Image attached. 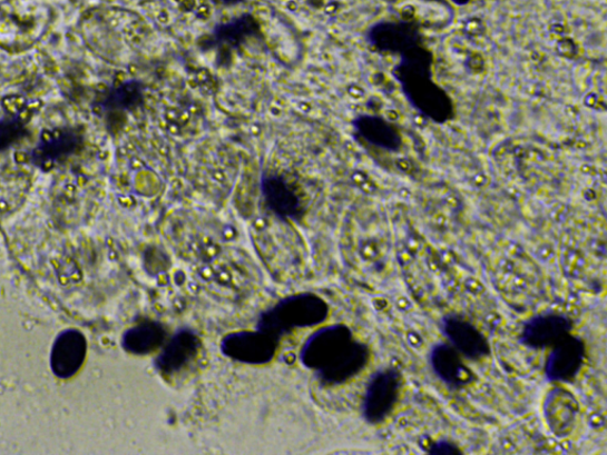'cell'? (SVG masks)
Returning <instances> with one entry per match:
<instances>
[{
	"label": "cell",
	"mask_w": 607,
	"mask_h": 455,
	"mask_svg": "<svg viewBox=\"0 0 607 455\" xmlns=\"http://www.w3.org/2000/svg\"><path fill=\"white\" fill-rule=\"evenodd\" d=\"M366 345L356 340L343 324L322 327L312 334L301 350V362L316 373L324 386H337L360 374L370 360Z\"/></svg>",
	"instance_id": "1"
},
{
	"label": "cell",
	"mask_w": 607,
	"mask_h": 455,
	"mask_svg": "<svg viewBox=\"0 0 607 455\" xmlns=\"http://www.w3.org/2000/svg\"><path fill=\"white\" fill-rule=\"evenodd\" d=\"M393 78L414 111L430 121L444 125L454 118L456 109L447 90L433 77L431 51L420 43L399 55Z\"/></svg>",
	"instance_id": "2"
},
{
	"label": "cell",
	"mask_w": 607,
	"mask_h": 455,
	"mask_svg": "<svg viewBox=\"0 0 607 455\" xmlns=\"http://www.w3.org/2000/svg\"><path fill=\"white\" fill-rule=\"evenodd\" d=\"M53 12L45 0L0 2V49L11 53L30 50L49 31Z\"/></svg>",
	"instance_id": "3"
},
{
	"label": "cell",
	"mask_w": 607,
	"mask_h": 455,
	"mask_svg": "<svg viewBox=\"0 0 607 455\" xmlns=\"http://www.w3.org/2000/svg\"><path fill=\"white\" fill-rule=\"evenodd\" d=\"M329 317L326 301L314 294L293 295L270 307L257 319L256 329L282 339L294 329L317 326Z\"/></svg>",
	"instance_id": "4"
},
{
	"label": "cell",
	"mask_w": 607,
	"mask_h": 455,
	"mask_svg": "<svg viewBox=\"0 0 607 455\" xmlns=\"http://www.w3.org/2000/svg\"><path fill=\"white\" fill-rule=\"evenodd\" d=\"M402 387V376L393 368L376 372L368 382L362 414L368 424L378 425L395 408Z\"/></svg>",
	"instance_id": "5"
},
{
	"label": "cell",
	"mask_w": 607,
	"mask_h": 455,
	"mask_svg": "<svg viewBox=\"0 0 607 455\" xmlns=\"http://www.w3.org/2000/svg\"><path fill=\"white\" fill-rule=\"evenodd\" d=\"M280 338L263 330L237 332L221 340V353L232 360L263 366L271 362L280 347Z\"/></svg>",
	"instance_id": "6"
},
{
	"label": "cell",
	"mask_w": 607,
	"mask_h": 455,
	"mask_svg": "<svg viewBox=\"0 0 607 455\" xmlns=\"http://www.w3.org/2000/svg\"><path fill=\"white\" fill-rule=\"evenodd\" d=\"M82 136L72 127H55L42 132L30 154L37 168L49 170L68 160L81 148Z\"/></svg>",
	"instance_id": "7"
},
{
	"label": "cell",
	"mask_w": 607,
	"mask_h": 455,
	"mask_svg": "<svg viewBox=\"0 0 607 455\" xmlns=\"http://www.w3.org/2000/svg\"><path fill=\"white\" fill-rule=\"evenodd\" d=\"M365 41L381 53L399 55L420 43L418 27L409 21H380L365 31Z\"/></svg>",
	"instance_id": "8"
},
{
	"label": "cell",
	"mask_w": 607,
	"mask_h": 455,
	"mask_svg": "<svg viewBox=\"0 0 607 455\" xmlns=\"http://www.w3.org/2000/svg\"><path fill=\"white\" fill-rule=\"evenodd\" d=\"M572 329L574 320L566 315L540 314L523 324L520 343L529 349H548L571 335Z\"/></svg>",
	"instance_id": "9"
},
{
	"label": "cell",
	"mask_w": 607,
	"mask_h": 455,
	"mask_svg": "<svg viewBox=\"0 0 607 455\" xmlns=\"http://www.w3.org/2000/svg\"><path fill=\"white\" fill-rule=\"evenodd\" d=\"M261 191L266 207L280 220L290 222L300 221L303 218L305 210L301 199L282 175L263 171Z\"/></svg>",
	"instance_id": "10"
},
{
	"label": "cell",
	"mask_w": 607,
	"mask_h": 455,
	"mask_svg": "<svg viewBox=\"0 0 607 455\" xmlns=\"http://www.w3.org/2000/svg\"><path fill=\"white\" fill-rule=\"evenodd\" d=\"M440 330L464 358L481 360L491 353L487 337L462 316H444L440 320Z\"/></svg>",
	"instance_id": "11"
},
{
	"label": "cell",
	"mask_w": 607,
	"mask_h": 455,
	"mask_svg": "<svg viewBox=\"0 0 607 455\" xmlns=\"http://www.w3.org/2000/svg\"><path fill=\"white\" fill-rule=\"evenodd\" d=\"M547 356L545 364V375L550 382L568 384L577 377L586 355V345L579 337L568 335L555 347Z\"/></svg>",
	"instance_id": "12"
},
{
	"label": "cell",
	"mask_w": 607,
	"mask_h": 455,
	"mask_svg": "<svg viewBox=\"0 0 607 455\" xmlns=\"http://www.w3.org/2000/svg\"><path fill=\"white\" fill-rule=\"evenodd\" d=\"M358 141L383 152L398 154L403 144L398 126L378 115H360L352 121Z\"/></svg>",
	"instance_id": "13"
},
{
	"label": "cell",
	"mask_w": 607,
	"mask_h": 455,
	"mask_svg": "<svg viewBox=\"0 0 607 455\" xmlns=\"http://www.w3.org/2000/svg\"><path fill=\"white\" fill-rule=\"evenodd\" d=\"M200 348L197 334L183 327L167 343L156 358V369L164 376H172L187 368Z\"/></svg>",
	"instance_id": "14"
},
{
	"label": "cell",
	"mask_w": 607,
	"mask_h": 455,
	"mask_svg": "<svg viewBox=\"0 0 607 455\" xmlns=\"http://www.w3.org/2000/svg\"><path fill=\"white\" fill-rule=\"evenodd\" d=\"M463 358L450 343L435 344L430 353L433 373L451 388H463L474 380V375L467 367Z\"/></svg>",
	"instance_id": "15"
},
{
	"label": "cell",
	"mask_w": 607,
	"mask_h": 455,
	"mask_svg": "<svg viewBox=\"0 0 607 455\" xmlns=\"http://www.w3.org/2000/svg\"><path fill=\"white\" fill-rule=\"evenodd\" d=\"M31 174L25 164L0 155V214L14 209L30 188Z\"/></svg>",
	"instance_id": "16"
},
{
	"label": "cell",
	"mask_w": 607,
	"mask_h": 455,
	"mask_svg": "<svg viewBox=\"0 0 607 455\" xmlns=\"http://www.w3.org/2000/svg\"><path fill=\"white\" fill-rule=\"evenodd\" d=\"M86 352V338L80 332H63L52 347L51 369L53 374L63 379L76 375L82 367Z\"/></svg>",
	"instance_id": "17"
},
{
	"label": "cell",
	"mask_w": 607,
	"mask_h": 455,
	"mask_svg": "<svg viewBox=\"0 0 607 455\" xmlns=\"http://www.w3.org/2000/svg\"><path fill=\"white\" fill-rule=\"evenodd\" d=\"M262 26L251 13L232 18L228 22L216 24L207 41L209 47L237 49L252 40H262Z\"/></svg>",
	"instance_id": "18"
},
{
	"label": "cell",
	"mask_w": 607,
	"mask_h": 455,
	"mask_svg": "<svg viewBox=\"0 0 607 455\" xmlns=\"http://www.w3.org/2000/svg\"><path fill=\"white\" fill-rule=\"evenodd\" d=\"M168 334L158 322H143L123 336V348L130 354L144 356L157 352L167 340Z\"/></svg>",
	"instance_id": "19"
},
{
	"label": "cell",
	"mask_w": 607,
	"mask_h": 455,
	"mask_svg": "<svg viewBox=\"0 0 607 455\" xmlns=\"http://www.w3.org/2000/svg\"><path fill=\"white\" fill-rule=\"evenodd\" d=\"M548 426L557 435H566L571 432L578 414V405L575 397L564 390H555L549 394L545 405Z\"/></svg>",
	"instance_id": "20"
},
{
	"label": "cell",
	"mask_w": 607,
	"mask_h": 455,
	"mask_svg": "<svg viewBox=\"0 0 607 455\" xmlns=\"http://www.w3.org/2000/svg\"><path fill=\"white\" fill-rule=\"evenodd\" d=\"M145 102V86L130 79L108 89L101 106L107 112H133Z\"/></svg>",
	"instance_id": "21"
},
{
	"label": "cell",
	"mask_w": 607,
	"mask_h": 455,
	"mask_svg": "<svg viewBox=\"0 0 607 455\" xmlns=\"http://www.w3.org/2000/svg\"><path fill=\"white\" fill-rule=\"evenodd\" d=\"M23 132V123L20 119H8L0 122V155L11 147V145L20 139Z\"/></svg>",
	"instance_id": "22"
},
{
	"label": "cell",
	"mask_w": 607,
	"mask_h": 455,
	"mask_svg": "<svg viewBox=\"0 0 607 455\" xmlns=\"http://www.w3.org/2000/svg\"><path fill=\"white\" fill-rule=\"evenodd\" d=\"M428 453L434 455H454L463 454V451L449 441H439L430 446Z\"/></svg>",
	"instance_id": "23"
},
{
	"label": "cell",
	"mask_w": 607,
	"mask_h": 455,
	"mask_svg": "<svg viewBox=\"0 0 607 455\" xmlns=\"http://www.w3.org/2000/svg\"><path fill=\"white\" fill-rule=\"evenodd\" d=\"M211 2L215 6L229 8V7L241 6L245 3L246 0H211Z\"/></svg>",
	"instance_id": "24"
},
{
	"label": "cell",
	"mask_w": 607,
	"mask_h": 455,
	"mask_svg": "<svg viewBox=\"0 0 607 455\" xmlns=\"http://www.w3.org/2000/svg\"><path fill=\"white\" fill-rule=\"evenodd\" d=\"M451 2L458 7H464V6H468L471 2V0H451Z\"/></svg>",
	"instance_id": "25"
}]
</instances>
